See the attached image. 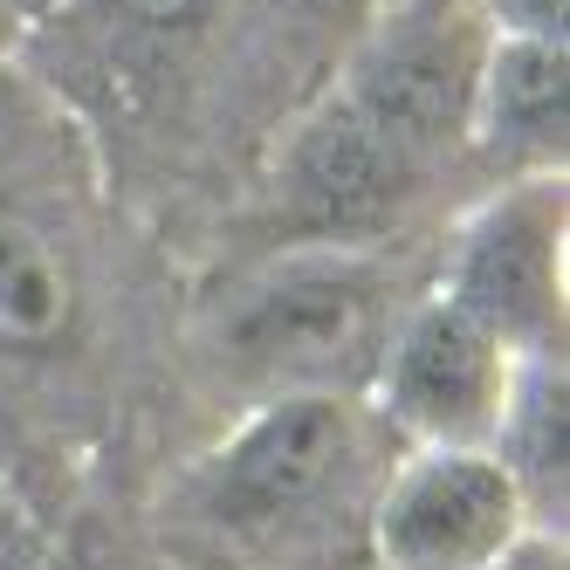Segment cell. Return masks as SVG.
Masks as SVG:
<instances>
[{
    "mask_svg": "<svg viewBox=\"0 0 570 570\" xmlns=\"http://www.w3.org/2000/svg\"><path fill=\"white\" fill-rule=\"evenodd\" d=\"M515 537V481L481 454H433L392 488L379 543L399 570H481Z\"/></svg>",
    "mask_w": 570,
    "mask_h": 570,
    "instance_id": "6da1fadb",
    "label": "cell"
},
{
    "mask_svg": "<svg viewBox=\"0 0 570 570\" xmlns=\"http://www.w3.org/2000/svg\"><path fill=\"white\" fill-rule=\"evenodd\" d=\"M379 316L372 275L351 262H296L282 268L268 289L248 296L234 323L240 357L255 364H289V372H331L351 351H364Z\"/></svg>",
    "mask_w": 570,
    "mask_h": 570,
    "instance_id": "7a4b0ae2",
    "label": "cell"
},
{
    "mask_svg": "<svg viewBox=\"0 0 570 570\" xmlns=\"http://www.w3.org/2000/svg\"><path fill=\"white\" fill-rule=\"evenodd\" d=\"M385 385H392V405L413 426H426L440 440H461V433L495 420L502 337L488 331V323H474L461 303H433L405 323Z\"/></svg>",
    "mask_w": 570,
    "mask_h": 570,
    "instance_id": "3957f363",
    "label": "cell"
},
{
    "mask_svg": "<svg viewBox=\"0 0 570 570\" xmlns=\"http://www.w3.org/2000/svg\"><path fill=\"white\" fill-rule=\"evenodd\" d=\"M351 454V420L337 399H289L248 426V440L227 454V502L234 509H296L331 481Z\"/></svg>",
    "mask_w": 570,
    "mask_h": 570,
    "instance_id": "277c9868",
    "label": "cell"
},
{
    "mask_svg": "<svg viewBox=\"0 0 570 570\" xmlns=\"http://www.w3.org/2000/svg\"><path fill=\"white\" fill-rule=\"evenodd\" d=\"M405 166H413V158H405L357 104H337L296 151V199L316 220H364L392 199Z\"/></svg>",
    "mask_w": 570,
    "mask_h": 570,
    "instance_id": "5b68a950",
    "label": "cell"
},
{
    "mask_svg": "<svg viewBox=\"0 0 570 570\" xmlns=\"http://www.w3.org/2000/svg\"><path fill=\"white\" fill-rule=\"evenodd\" d=\"M474 323H488V331H537V323L550 316V220L529 214V207H509L495 214L474 248L461 262V296H454Z\"/></svg>",
    "mask_w": 570,
    "mask_h": 570,
    "instance_id": "8992f818",
    "label": "cell"
},
{
    "mask_svg": "<svg viewBox=\"0 0 570 570\" xmlns=\"http://www.w3.org/2000/svg\"><path fill=\"white\" fill-rule=\"evenodd\" d=\"M69 268L56 262L49 234L0 207V344H49L69 331Z\"/></svg>",
    "mask_w": 570,
    "mask_h": 570,
    "instance_id": "52a82bcc",
    "label": "cell"
},
{
    "mask_svg": "<svg viewBox=\"0 0 570 570\" xmlns=\"http://www.w3.org/2000/svg\"><path fill=\"white\" fill-rule=\"evenodd\" d=\"M488 125L509 145H563V42L509 35L488 62Z\"/></svg>",
    "mask_w": 570,
    "mask_h": 570,
    "instance_id": "ba28073f",
    "label": "cell"
},
{
    "mask_svg": "<svg viewBox=\"0 0 570 570\" xmlns=\"http://www.w3.org/2000/svg\"><path fill=\"white\" fill-rule=\"evenodd\" d=\"M529 468L543 481H563V385H543L529 399Z\"/></svg>",
    "mask_w": 570,
    "mask_h": 570,
    "instance_id": "9c48e42d",
    "label": "cell"
},
{
    "mask_svg": "<svg viewBox=\"0 0 570 570\" xmlns=\"http://www.w3.org/2000/svg\"><path fill=\"white\" fill-rule=\"evenodd\" d=\"M125 8H131L138 21H151V28H166V21H186L199 0H125Z\"/></svg>",
    "mask_w": 570,
    "mask_h": 570,
    "instance_id": "30bf717a",
    "label": "cell"
}]
</instances>
